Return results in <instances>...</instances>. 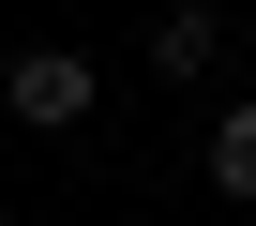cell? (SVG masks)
<instances>
[{
	"mask_svg": "<svg viewBox=\"0 0 256 226\" xmlns=\"http://www.w3.org/2000/svg\"><path fill=\"white\" fill-rule=\"evenodd\" d=\"M211 60H226V0H166V16H151V76H181V90H196Z\"/></svg>",
	"mask_w": 256,
	"mask_h": 226,
	"instance_id": "obj_2",
	"label": "cell"
},
{
	"mask_svg": "<svg viewBox=\"0 0 256 226\" xmlns=\"http://www.w3.org/2000/svg\"><path fill=\"white\" fill-rule=\"evenodd\" d=\"M0 106H16L30 136H76L90 106H106V76H90V46H16V76H0Z\"/></svg>",
	"mask_w": 256,
	"mask_h": 226,
	"instance_id": "obj_1",
	"label": "cell"
},
{
	"mask_svg": "<svg viewBox=\"0 0 256 226\" xmlns=\"http://www.w3.org/2000/svg\"><path fill=\"white\" fill-rule=\"evenodd\" d=\"M211 196L256 211V106H226V121H211Z\"/></svg>",
	"mask_w": 256,
	"mask_h": 226,
	"instance_id": "obj_3",
	"label": "cell"
}]
</instances>
